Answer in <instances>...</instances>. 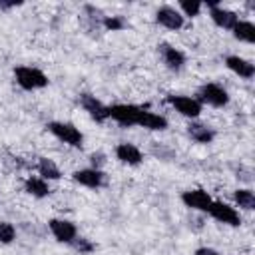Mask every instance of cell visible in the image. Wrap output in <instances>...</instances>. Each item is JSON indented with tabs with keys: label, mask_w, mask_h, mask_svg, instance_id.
<instances>
[{
	"label": "cell",
	"mask_w": 255,
	"mask_h": 255,
	"mask_svg": "<svg viewBox=\"0 0 255 255\" xmlns=\"http://www.w3.org/2000/svg\"><path fill=\"white\" fill-rule=\"evenodd\" d=\"M14 78H16V84L24 90H40L48 86V76L42 70L32 68V66L14 68Z\"/></svg>",
	"instance_id": "obj_1"
},
{
	"label": "cell",
	"mask_w": 255,
	"mask_h": 255,
	"mask_svg": "<svg viewBox=\"0 0 255 255\" xmlns=\"http://www.w3.org/2000/svg\"><path fill=\"white\" fill-rule=\"evenodd\" d=\"M48 131L52 135H56L60 141L72 145V147H82L84 145V135L82 131L74 126V124H66V122H50L48 124Z\"/></svg>",
	"instance_id": "obj_2"
},
{
	"label": "cell",
	"mask_w": 255,
	"mask_h": 255,
	"mask_svg": "<svg viewBox=\"0 0 255 255\" xmlns=\"http://www.w3.org/2000/svg\"><path fill=\"white\" fill-rule=\"evenodd\" d=\"M141 110L143 108L131 106V104H114L110 106V118L124 128H131V126H137Z\"/></svg>",
	"instance_id": "obj_3"
},
{
	"label": "cell",
	"mask_w": 255,
	"mask_h": 255,
	"mask_svg": "<svg viewBox=\"0 0 255 255\" xmlns=\"http://www.w3.org/2000/svg\"><path fill=\"white\" fill-rule=\"evenodd\" d=\"M197 96H199V104L205 102V104H209L213 108H223L229 102V94L219 84H203L199 88Z\"/></svg>",
	"instance_id": "obj_4"
},
{
	"label": "cell",
	"mask_w": 255,
	"mask_h": 255,
	"mask_svg": "<svg viewBox=\"0 0 255 255\" xmlns=\"http://www.w3.org/2000/svg\"><path fill=\"white\" fill-rule=\"evenodd\" d=\"M167 104L175 108V112H179L185 118H197L201 114V104L197 98L191 96H167Z\"/></svg>",
	"instance_id": "obj_5"
},
{
	"label": "cell",
	"mask_w": 255,
	"mask_h": 255,
	"mask_svg": "<svg viewBox=\"0 0 255 255\" xmlns=\"http://www.w3.org/2000/svg\"><path fill=\"white\" fill-rule=\"evenodd\" d=\"M80 106L88 112V116L92 120H96L98 124L106 122L110 118V106H104L96 96H90V94H82L80 96Z\"/></svg>",
	"instance_id": "obj_6"
},
{
	"label": "cell",
	"mask_w": 255,
	"mask_h": 255,
	"mask_svg": "<svg viewBox=\"0 0 255 255\" xmlns=\"http://www.w3.org/2000/svg\"><path fill=\"white\" fill-rule=\"evenodd\" d=\"M207 213L213 219H217L219 223H227V225H233V227H237L241 223V217H239L237 209L227 205V203H223V201H213Z\"/></svg>",
	"instance_id": "obj_7"
},
{
	"label": "cell",
	"mask_w": 255,
	"mask_h": 255,
	"mask_svg": "<svg viewBox=\"0 0 255 255\" xmlns=\"http://www.w3.org/2000/svg\"><path fill=\"white\" fill-rule=\"evenodd\" d=\"M48 227L52 231V235L60 241V243H72L76 237H78V229L72 221L68 219H50L48 221Z\"/></svg>",
	"instance_id": "obj_8"
},
{
	"label": "cell",
	"mask_w": 255,
	"mask_h": 255,
	"mask_svg": "<svg viewBox=\"0 0 255 255\" xmlns=\"http://www.w3.org/2000/svg\"><path fill=\"white\" fill-rule=\"evenodd\" d=\"M181 201L189 207V209H195V211H209L213 199L207 191L203 189H189V191H183L181 193Z\"/></svg>",
	"instance_id": "obj_9"
},
{
	"label": "cell",
	"mask_w": 255,
	"mask_h": 255,
	"mask_svg": "<svg viewBox=\"0 0 255 255\" xmlns=\"http://www.w3.org/2000/svg\"><path fill=\"white\" fill-rule=\"evenodd\" d=\"M155 20L159 26H163L167 30H181L183 28V16L173 6H161L155 12Z\"/></svg>",
	"instance_id": "obj_10"
},
{
	"label": "cell",
	"mask_w": 255,
	"mask_h": 255,
	"mask_svg": "<svg viewBox=\"0 0 255 255\" xmlns=\"http://www.w3.org/2000/svg\"><path fill=\"white\" fill-rule=\"evenodd\" d=\"M157 52H159L163 64H165L169 70L177 72V70L183 68V64H185V56H183L181 50H177V48H173L171 44H165V42H163V44L157 46Z\"/></svg>",
	"instance_id": "obj_11"
},
{
	"label": "cell",
	"mask_w": 255,
	"mask_h": 255,
	"mask_svg": "<svg viewBox=\"0 0 255 255\" xmlns=\"http://www.w3.org/2000/svg\"><path fill=\"white\" fill-rule=\"evenodd\" d=\"M72 177H74L76 183H80L84 187H90V189H98L106 181L102 169H94V167H90V169H78V171H74Z\"/></svg>",
	"instance_id": "obj_12"
},
{
	"label": "cell",
	"mask_w": 255,
	"mask_h": 255,
	"mask_svg": "<svg viewBox=\"0 0 255 255\" xmlns=\"http://www.w3.org/2000/svg\"><path fill=\"white\" fill-rule=\"evenodd\" d=\"M209 16L211 20L219 26V28H225V30H233V26L239 22V16L231 10H225V8H219V6H209Z\"/></svg>",
	"instance_id": "obj_13"
},
{
	"label": "cell",
	"mask_w": 255,
	"mask_h": 255,
	"mask_svg": "<svg viewBox=\"0 0 255 255\" xmlns=\"http://www.w3.org/2000/svg\"><path fill=\"white\" fill-rule=\"evenodd\" d=\"M225 66H227L233 74H237V76H241V78H245V80H251V78L255 76V66H253L251 62H247L245 58L227 56V58H225Z\"/></svg>",
	"instance_id": "obj_14"
},
{
	"label": "cell",
	"mask_w": 255,
	"mask_h": 255,
	"mask_svg": "<svg viewBox=\"0 0 255 255\" xmlns=\"http://www.w3.org/2000/svg\"><path fill=\"white\" fill-rule=\"evenodd\" d=\"M116 157H118L122 163H128V165H137V163H141V159H143L141 151H139L133 143H126V141L116 147Z\"/></svg>",
	"instance_id": "obj_15"
},
{
	"label": "cell",
	"mask_w": 255,
	"mask_h": 255,
	"mask_svg": "<svg viewBox=\"0 0 255 255\" xmlns=\"http://www.w3.org/2000/svg\"><path fill=\"white\" fill-rule=\"evenodd\" d=\"M187 133H189V137H191L193 141H197V143H211L213 137H215V131H213L209 126L197 124V122H191V124L187 126Z\"/></svg>",
	"instance_id": "obj_16"
},
{
	"label": "cell",
	"mask_w": 255,
	"mask_h": 255,
	"mask_svg": "<svg viewBox=\"0 0 255 255\" xmlns=\"http://www.w3.org/2000/svg\"><path fill=\"white\" fill-rule=\"evenodd\" d=\"M24 189L26 193H30L32 197H46L50 193V185L46 179H42L40 175H30L24 181Z\"/></svg>",
	"instance_id": "obj_17"
},
{
	"label": "cell",
	"mask_w": 255,
	"mask_h": 255,
	"mask_svg": "<svg viewBox=\"0 0 255 255\" xmlns=\"http://www.w3.org/2000/svg\"><path fill=\"white\" fill-rule=\"evenodd\" d=\"M137 126L145 128V129H165L167 128V120L159 114H153V112H147V110H141V116H139V122Z\"/></svg>",
	"instance_id": "obj_18"
},
{
	"label": "cell",
	"mask_w": 255,
	"mask_h": 255,
	"mask_svg": "<svg viewBox=\"0 0 255 255\" xmlns=\"http://www.w3.org/2000/svg\"><path fill=\"white\" fill-rule=\"evenodd\" d=\"M38 173H40V177L46 179V181H54V179H60V177H62L60 167H58V165L54 163V159H50V157H40V159H38Z\"/></svg>",
	"instance_id": "obj_19"
},
{
	"label": "cell",
	"mask_w": 255,
	"mask_h": 255,
	"mask_svg": "<svg viewBox=\"0 0 255 255\" xmlns=\"http://www.w3.org/2000/svg\"><path fill=\"white\" fill-rule=\"evenodd\" d=\"M233 36L241 42H247V44H253L255 42V26L251 22H237L233 26Z\"/></svg>",
	"instance_id": "obj_20"
},
{
	"label": "cell",
	"mask_w": 255,
	"mask_h": 255,
	"mask_svg": "<svg viewBox=\"0 0 255 255\" xmlns=\"http://www.w3.org/2000/svg\"><path fill=\"white\" fill-rule=\"evenodd\" d=\"M233 199H235V203H237L239 207H243V209H247V211L255 209V193H253L251 189H237V191L233 193Z\"/></svg>",
	"instance_id": "obj_21"
},
{
	"label": "cell",
	"mask_w": 255,
	"mask_h": 255,
	"mask_svg": "<svg viewBox=\"0 0 255 255\" xmlns=\"http://www.w3.org/2000/svg\"><path fill=\"white\" fill-rule=\"evenodd\" d=\"M102 24H104V28L108 32H120V30L126 28V20L122 16H106Z\"/></svg>",
	"instance_id": "obj_22"
},
{
	"label": "cell",
	"mask_w": 255,
	"mask_h": 255,
	"mask_svg": "<svg viewBox=\"0 0 255 255\" xmlns=\"http://www.w3.org/2000/svg\"><path fill=\"white\" fill-rule=\"evenodd\" d=\"M201 6L199 2H189V0H181L179 2V10H181V16H197L201 12Z\"/></svg>",
	"instance_id": "obj_23"
},
{
	"label": "cell",
	"mask_w": 255,
	"mask_h": 255,
	"mask_svg": "<svg viewBox=\"0 0 255 255\" xmlns=\"http://www.w3.org/2000/svg\"><path fill=\"white\" fill-rule=\"evenodd\" d=\"M16 237V229L8 221H0V243H12Z\"/></svg>",
	"instance_id": "obj_24"
},
{
	"label": "cell",
	"mask_w": 255,
	"mask_h": 255,
	"mask_svg": "<svg viewBox=\"0 0 255 255\" xmlns=\"http://www.w3.org/2000/svg\"><path fill=\"white\" fill-rule=\"evenodd\" d=\"M72 245H74L76 251H80V253H92V251H94V243L88 241V239H84V237H76V239L72 241Z\"/></svg>",
	"instance_id": "obj_25"
},
{
	"label": "cell",
	"mask_w": 255,
	"mask_h": 255,
	"mask_svg": "<svg viewBox=\"0 0 255 255\" xmlns=\"http://www.w3.org/2000/svg\"><path fill=\"white\" fill-rule=\"evenodd\" d=\"M92 163H94V169H100V165H104V153H92Z\"/></svg>",
	"instance_id": "obj_26"
},
{
	"label": "cell",
	"mask_w": 255,
	"mask_h": 255,
	"mask_svg": "<svg viewBox=\"0 0 255 255\" xmlns=\"http://www.w3.org/2000/svg\"><path fill=\"white\" fill-rule=\"evenodd\" d=\"M22 2H16V0H0V10H8V8H14V6H20Z\"/></svg>",
	"instance_id": "obj_27"
},
{
	"label": "cell",
	"mask_w": 255,
	"mask_h": 255,
	"mask_svg": "<svg viewBox=\"0 0 255 255\" xmlns=\"http://www.w3.org/2000/svg\"><path fill=\"white\" fill-rule=\"evenodd\" d=\"M195 255H219V253L213 251V249H209V247H201V249L195 251Z\"/></svg>",
	"instance_id": "obj_28"
}]
</instances>
